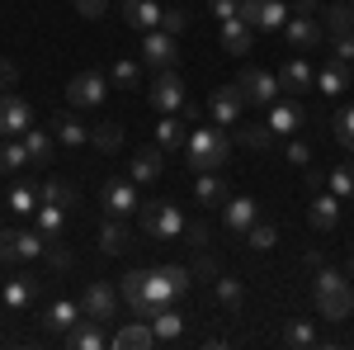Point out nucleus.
<instances>
[{
    "instance_id": "51",
    "label": "nucleus",
    "mask_w": 354,
    "mask_h": 350,
    "mask_svg": "<svg viewBox=\"0 0 354 350\" xmlns=\"http://www.w3.org/2000/svg\"><path fill=\"white\" fill-rule=\"evenodd\" d=\"M283 157H288V166H307V161H312V147H307V142H302V137H293V142H288V152H283Z\"/></svg>"
},
{
    "instance_id": "5",
    "label": "nucleus",
    "mask_w": 354,
    "mask_h": 350,
    "mask_svg": "<svg viewBox=\"0 0 354 350\" xmlns=\"http://www.w3.org/2000/svg\"><path fill=\"white\" fill-rule=\"evenodd\" d=\"M100 204H104V213H109V218L137 213V209H142V199H137V180H133V175H113V180H104Z\"/></svg>"
},
{
    "instance_id": "38",
    "label": "nucleus",
    "mask_w": 354,
    "mask_h": 350,
    "mask_svg": "<svg viewBox=\"0 0 354 350\" xmlns=\"http://www.w3.org/2000/svg\"><path fill=\"white\" fill-rule=\"evenodd\" d=\"M322 15H326V33H330V38L354 33V10H350V5H326Z\"/></svg>"
},
{
    "instance_id": "20",
    "label": "nucleus",
    "mask_w": 354,
    "mask_h": 350,
    "mask_svg": "<svg viewBox=\"0 0 354 350\" xmlns=\"http://www.w3.org/2000/svg\"><path fill=\"white\" fill-rule=\"evenodd\" d=\"M118 294L128 298V308H133L137 317H147V322H151V313H156V308H151V298H147V270H128V274H123V284H118Z\"/></svg>"
},
{
    "instance_id": "11",
    "label": "nucleus",
    "mask_w": 354,
    "mask_h": 350,
    "mask_svg": "<svg viewBox=\"0 0 354 350\" xmlns=\"http://www.w3.org/2000/svg\"><path fill=\"white\" fill-rule=\"evenodd\" d=\"M33 128V109L15 90H0V137H24Z\"/></svg>"
},
{
    "instance_id": "48",
    "label": "nucleus",
    "mask_w": 354,
    "mask_h": 350,
    "mask_svg": "<svg viewBox=\"0 0 354 350\" xmlns=\"http://www.w3.org/2000/svg\"><path fill=\"white\" fill-rule=\"evenodd\" d=\"M180 237L194 246V256H198V251H208V242H213V237H208V222H185V232H180Z\"/></svg>"
},
{
    "instance_id": "39",
    "label": "nucleus",
    "mask_w": 354,
    "mask_h": 350,
    "mask_svg": "<svg viewBox=\"0 0 354 350\" xmlns=\"http://www.w3.org/2000/svg\"><path fill=\"white\" fill-rule=\"evenodd\" d=\"M330 133H335V142L345 147L354 157V105H345V109H335V119H330Z\"/></svg>"
},
{
    "instance_id": "21",
    "label": "nucleus",
    "mask_w": 354,
    "mask_h": 350,
    "mask_svg": "<svg viewBox=\"0 0 354 350\" xmlns=\"http://www.w3.org/2000/svg\"><path fill=\"white\" fill-rule=\"evenodd\" d=\"M0 298H5L10 313H24L28 303L38 298V279H33V274H10V279L0 284Z\"/></svg>"
},
{
    "instance_id": "47",
    "label": "nucleus",
    "mask_w": 354,
    "mask_h": 350,
    "mask_svg": "<svg viewBox=\"0 0 354 350\" xmlns=\"http://www.w3.org/2000/svg\"><path fill=\"white\" fill-rule=\"evenodd\" d=\"M283 346H293V350H302V346H317V331L307 322H293L288 331H283Z\"/></svg>"
},
{
    "instance_id": "35",
    "label": "nucleus",
    "mask_w": 354,
    "mask_h": 350,
    "mask_svg": "<svg viewBox=\"0 0 354 350\" xmlns=\"http://www.w3.org/2000/svg\"><path fill=\"white\" fill-rule=\"evenodd\" d=\"M19 166H28L24 137H5V142H0V175H15Z\"/></svg>"
},
{
    "instance_id": "57",
    "label": "nucleus",
    "mask_w": 354,
    "mask_h": 350,
    "mask_svg": "<svg viewBox=\"0 0 354 350\" xmlns=\"http://www.w3.org/2000/svg\"><path fill=\"white\" fill-rule=\"evenodd\" d=\"M48 261H53V270H71V251L53 246V251H48Z\"/></svg>"
},
{
    "instance_id": "29",
    "label": "nucleus",
    "mask_w": 354,
    "mask_h": 350,
    "mask_svg": "<svg viewBox=\"0 0 354 350\" xmlns=\"http://www.w3.org/2000/svg\"><path fill=\"white\" fill-rule=\"evenodd\" d=\"M53 137L62 142V147H85V142H90V128H85L76 114H57L53 119Z\"/></svg>"
},
{
    "instance_id": "46",
    "label": "nucleus",
    "mask_w": 354,
    "mask_h": 350,
    "mask_svg": "<svg viewBox=\"0 0 354 350\" xmlns=\"http://www.w3.org/2000/svg\"><path fill=\"white\" fill-rule=\"evenodd\" d=\"M274 242H279V227H274V222H255V227L245 232V246H250V251H270Z\"/></svg>"
},
{
    "instance_id": "26",
    "label": "nucleus",
    "mask_w": 354,
    "mask_h": 350,
    "mask_svg": "<svg viewBox=\"0 0 354 350\" xmlns=\"http://www.w3.org/2000/svg\"><path fill=\"white\" fill-rule=\"evenodd\" d=\"M250 43H255V28L245 24L241 15H236V19H222V48H227L232 57H245Z\"/></svg>"
},
{
    "instance_id": "25",
    "label": "nucleus",
    "mask_w": 354,
    "mask_h": 350,
    "mask_svg": "<svg viewBox=\"0 0 354 350\" xmlns=\"http://www.w3.org/2000/svg\"><path fill=\"white\" fill-rule=\"evenodd\" d=\"M81 317H85V313H81V303H71V298H57L53 308L43 313V326H48V331H57V336H66V331L81 322Z\"/></svg>"
},
{
    "instance_id": "42",
    "label": "nucleus",
    "mask_w": 354,
    "mask_h": 350,
    "mask_svg": "<svg viewBox=\"0 0 354 350\" xmlns=\"http://www.w3.org/2000/svg\"><path fill=\"white\" fill-rule=\"evenodd\" d=\"M241 147H250V152H270L274 147V128L270 123H241Z\"/></svg>"
},
{
    "instance_id": "18",
    "label": "nucleus",
    "mask_w": 354,
    "mask_h": 350,
    "mask_svg": "<svg viewBox=\"0 0 354 350\" xmlns=\"http://www.w3.org/2000/svg\"><path fill=\"white\" fill-rule=\"evenodd\" d=\"M161 170H165V147H142V152H133V161H128V175H133L137 185L161 180Z\"/></svg>"
},
{
    "instance_id": "16",
    "label": "nucleus",
    "mask_w": 354,
    "mask_h": 350,
    "mask_svg": "<svg viewBox=\"0 0 354 350\" xmlns=\"http://www.w3.org/2000/svg\"><path fill=\"white\" fill-rule=\"evenodd\" d=\"M222 222H227V232L245 237V232L260 222V204H255L250 194H236V199H227V204H222Z\"/></svg>"
},
{
    "instance_id": "10",
    "label": "nucleus",
    "mask_w": 354,
    "mask_h": 350,
    "mask_svg": "<svg viewBox=\"0 0 354 350\" xmlns=\"http://www.w3.org/2000/svg\"><path fill=\"white\" fill-rule=\"evenodd\" d=\"M283 38H288L293 53H317V48L326 43V24H317V15H288Z\"/></svg>"
},
{
    "instance_id": "7",
    "label": "nucleus",
    "mask_w": 354,
    "mask_h": 350,
    "mask_svg": "<svg viewBox=\"0 0 354 350\" xmlns=\"http://www.w3.org/2000/svg\"><path fill=\"white\" fill-rule=\"evenodd\" d=\"M104 95H109V81L100 71H76L66 81V105L71 109H95V105H104Z\"/></svg>"
},
{
    "instance_id": "54",
    "label": "nucleus",
    "mask_w": 354,
    "mask_h": 350,
    "mask_svg": "<svg viewBox=\"0 0 354 350\" xmlns=\"http://www.w3.org/2000/svg\"><path fill=\"white\" fill-rule=\"evenodd\" d=\"M194 274H198V279H218V261H213L208 251H198V261H194Z\"/></svg>"
},
{
    "instance_id": "36",
    "label": "nucleus",
    "mask_w": 354,
    "mask_h": 350,
    "mask_svg": "<svg viewBox=\"0 0 354 350\" xmlns=\"http://www.w3.org/2000/svg\"><path fill=\"white\" fill-rule=\"evenodd\" d=\"M38 199H43V194L28 185V180H15V185H10V194H5V204H10L15 213H33V209H38Z\"/></svg>"
},
{
    "instance_id": "41",
    "label": "nucleus",
    "mask_w": 354,
    "mask_h": 350,
    "mask_svg": "<svg viewBox=\"0 0 354 350\" xmlns=\"http://www.w3.org/2000/svg\"><path fill=\"white\" fill-rule=\"evenodd\" d=\"M38 194H43V199H48V204H62V209H66V213H71V209H76V204H81V194H76V185H66V180H48V185L38 189Z\"/></svg>"
},
{
    "instance_id": "17",
    "label": "nucleus",
    "mask_w": 354,
    "mask_h": 350,
    "mask_svg": "<svg viewBox=\"0 0 354 350\" xmlns=\"http://www.w3.org/2000/svg\"><path fill=\"white\" fill-rule=\"evenodd\" d=\"M279 90H288V95H307V90H317V71H312V62H307V57H288V62L279 67Z\"/></svg>"
},
{
    "instance_id": "3",
    "label": "nucleus",
    "mask_w": 354,
    "mask_h": 350,
    "mask_svg": "<svg viewBox=\"0 0 354 350\" xmlns=\"http://www.w3.org/2000/svg\"><path fill=\"white\" fill-rule=\"evenodd\" d=\"M194 284V270L185 265H161V270H147V298H151V308L161 313V308H170V303H180V298L189 294ZM151 313V317H156Z\"/></svg>"
},
{
    "instance_id": "8",
    "label": "nucleus",
    "mask_w": 354,
    "mask_h": 350,
    "mask_svg": "<svg viewBox=\"0 0 354 350\" xmlns=\"http://www.w3.org/2000/svg\"><path fill=\"white\" fill-rule=\"evenodd\" d=\"M147 100H151V109H161V114H175V109H185L189 90H185V81H180V71L170 67V71H156V81H151V90H147Z\"/></svg>"
},
{
    "instance_id": "19",
    "label": "nucleus",
    "mask_w": 354,
    "mask_h": 350,
    "mask_svg": "<svg viewBox=\"0 0 354 350\" xmlns=\"http://www.w3.org/2000/svg\"><path fill=\"white\" fill-rule=\"evenodd\" d=\"M194 199H198L203 209H222V204L232 199V189H227V180H222L218 170H198V175H194Z\"/></svg>"
},
{
    "instance_id": "4",
    "label": "nucleus",
    "mask_w": 354,
    "mask_h": 350,
    "mask_svg": "<svg viewBox=\"0 0 354 350\" xmlns=\"http://www.w3.org/2000/svg\"><path fill=\"white\" fill-rule=\"evenodd\" d=\"M142 232L151 237V242H175L180 232H185V213H180V204H170V199H142Z\"/></svg>"
},
{
    "instance_id": "6",
    "label": "nucleus",
    "mask_w": 354,
    "mask_h": 350,
    "mask_svg": "<svg viewBox=\"0 0 354 350\" xmlns=\"http://www.w3.org/2000/svg\"><path fill=\"white\" fill-rule=\"evenodd\" d=\"M118 289H113L109 279H90V289L81 294V313L85 317H95V322H113L118 317Z\"/></svg>"
},
{
    "instance_id": "2",
    "label": "nucleus",
    "mask_w": 354,
    "mask_h": 350,
    "mask_svg": "<svg viewBox=\"0 0 354 350\" xmlns=\"http://www.w3.org/2000/svg\"><path fill=\"white\" fill-rule=\"evenodd\" d=\"M317 308H322V317L326 322H345L354 313V289L345 274H335V270H317Z\"/></svg>"
},
{
    "instance_id": "49",
    "label": "nucleus",
    "mask_w": 354,
    "mask_h": 350,
    "mask_svg": "<svg viewBox=\"0 0 354 350\" xmlns=\"http://www.w3.org/2000/svg\"><path fill=\"white\" fill-rule=\"evenodd\" d=\"M161 28H165V33H185V28H189V10H180V5H175V10H165Z\"/></svg>"
},
{
    "instance_id": "45",
    "label": "nucleus",
    "mask_w": 354,
    "mask_h": 350,
    "mask_svg": "<svg viewBox=\"0 0 354 350\" xmlns=\"http://www.w3.org/2000/svg\"><path fill=\"white\" fill-rule=\"evenodd\" d=\"M109 81L123 85V90H133V85L142 81V67H137V62H128V57H118V62L109 67Z\"/></svg>"
},
{
    "instance_id": "37",
    "label": "nucleus",
    "mask_w": 354,
    "mask_h": 350,
    "mask_svg": "<svg viewBox=\"0 0 354 350\" xmlns=\"http://www.w3.org/2000/svg\"><path fill=\"white\" fill-rule=\"evenodd\" d=\"M48 237L38 232V227H19L15 232V246H19V261H38V256H48Z\"/></svg>"
},
{
    "instance_id": "24",
    "label": "nucleus",
    "mask_w": 354,
    "mask_h": 350,
    "mask_svg": "<svg viewBox=\"0 0 354 350\" xmlns=\"http://www.w3.org/2000/svg\"><path fill=\"white\" fill-rule=\"evenodd\" d=\"M317 90H322V95H330V100H335V95H345V90H350V62L330 57L326 67L317 71Z\"/></svg>"
},
{
    "instance_id": "59",
    "label": "nucleus",
    "mask_w": 354,
    "mask_h": 350,
    "mask_svg": "<svg viewBox=\"0 0 354 350\" xmlns=\"http://www.w3.org/2000/svg\"><path fill=\"white\" fill-rule=\"evenodd\" d=\"M293 10H298V15H317V10H322V0H293Z\"/></svg>"
},
{
    "instance_id": "53",
    "label": "nucleus",
    "mask_w": 354,
    "mask_h": 350,
    "mask_svg": "<svg viewBox=\"0 0 354 350\" xmlns=\"http://www.w3.org/2000/svg\"><path fill=\"white\" fill-rule=\"evenodd\" d=\"M76 15H85V19H100V15H109V0H76Z\"/></svg>"
},
{
    "instance_id": "58",
    "label": "nucleus",
    "mask_w": 354,
    "mask_h": 350,
    "mask_svg": "<svg viewBox=\"0 0 354 350\" xmlns=\"http://www.w3.org/2000/svg\"><path fill=\"white\" fill-rule=\"evenodd\" d=\"M322 185H326V170H307V189L322 194Z\"/></svg>"
},
{
    "instance_id": "22",
    "label": "nucleus",
    "mask_w": 354,
    "mask_h": 350,
    "mask_svg": "<svg viewBox=\"0 0 354 350\" xmlns=\"http://www.w3.org/2000/svg\"><path fill=\"white\" fill-rule=\"evenodd\" d=\"M161 5L156 0H123V19L133 33H151V28H161Z\"/></svg>"
},
{
    "instance_id": "33",
    "label": "nucleus",
    "mask_w": 354,
    "mask_h": 350,
    "mask_svg": "<svg viewBox=\"0 0 354 350\" xmlns=\"http://www.w3.org/2000/svg\"><path fill=\"white\" fill-rule=\"evenodd\" d=\"M38 232L57 242V237L66 232V209H62V204H48V199H43V204H38Z\"/></svg>"
},
{
    "instance_id": "28",
    "label": "nucleus",
    "mask_w": 354,
    "mask_h": 350,
    "mask_svg": "<svg viewBox=\"0 0 354 350\" xmlns=\"http://www.w3.org/2000/svg\"><path fill=\"white\" fill-rule=\"evenodd\" d=\"M109 346H118V350H147V346H161V341H156L151 322H128L123 331H113Z\"/></svg>"
},
{
    "instance_id": "56",
    "label": "nucleus",
    "mask_w": 354,
    "mask_h": 350,
    "mask_svg": "<svg viewBox=\"0 0 354 350\" xmlns=\"http://www.w3.org/2000/svg\"><path fill=\"white\" fill-rule=\"evenodd\" d=\"M330 57H340V62H354V33L335 38V53H330Z\"/></svg>"
},
{
    "instance_id": "12",
    "label": "nucleus",
    "mask_w": 354,
    "mask_h": 350,
    "mask_svg": "<svg viewBox=\"0 0 354 350\" xmlns=\"http://www.w3.org/2000/svg\"><path fill=\"white\" fill-rule=\"evenodd\" d=\"M265 123L274 128V137H293L302 123H307V109H302L298 95H279L270 105V119H265Z\"/></svg>"
},
{
    "instance_id": "1",
    "label": "nucleus",
    "mask_w": 354,
    "mask_h": 350,
    "mask_svg": "<svg viewBox=\"0 0 354 350\" xmlns=\"http://www.w3.org/2000/svg\"><path fill=\"white\" fill-rule=\"evenodd\" d=\"M227 157H232V137L218 128H189V142H185V161L194 166V170H218V166H227Z\"/></svg>"
},
{
    "instance_id": "32",
    "label": "nucleus",
    "mask_w": 354,
    "mask_h": 350,
    "mask_svg": "<svg viewBox=\"0 0 354 350\" xmlns=\"http://www.w3.org/2000/svg\"><path fill=\"white\" fill-rule=\"evenodd\" d=\"M24 147H28V161L33 166H53V133L48 128H28Z\"/></svg>"
},
{
    "instance_id": "31",
    "label": "nucleus",
    "mask_w": 354,
    "mask_h": 350,
    "mask_svg": "<svg viewBox=\"0 0 354 350\" xmlns=\"http://www.w3.org/2000/svg\"><path fill=\"white\" fill-rule=\"evenodd\" d=\"M104 322H95V317H81V322L66 331V346H76V350H100L104 346V331H100Z\"/></svg>"
},
{
    "instance_id": "27",
    "label": "nucleus",
    "mask_w": 354,
    "mask_h": 350,
    "mask_svg": "<svg viewBox=\"0 0 354 350\" xmlns=\"http://www.w3.org/2000/svg\"><path fill=\"white\" fill-rule=\"evenodd\" d=\"M128 246H133L128 222H123V218H104V227H100V251H104V256H123Z\"/></svg>"
},
{
    "instance_id": "15",
    "label": "nucleus",
    "mask_w": 354,
    "mask_h": 350,
    "mask_svg": "<svg viewBox=\"0 0 354 350\" xmlns=\"http://www.w3.org/2000/svg\"><path fill=\"white\" fill-rule=\"evenodd\" d=\"M241 109H245V100H241V85L236 81L218 85L213 100H208V114H213V123H222V128H236L241 123Z\"/></svg>"
},
{
    "instance_id": "30",
    "label": "nucleus",
    "mask_w": 354,
    "mask_h": 350,
    "mask_svg": "<svg viewBox=\"0 0 354 350\" xmlns=\"http://www.w3.org/2000/svg\"><path fill=\"white\" fill-rule=\"evenodd\" d=\"M185 142H189V128H185L175 114H161V123H156V147H165V152H185Z\"/></svg>"
},
{
    "instance_id": "23",
    "label": "nucleus",
    "mask_w": 354,
    "mask_h": 350,
    "mask_svg": "<svg viewBox=\"0 0 354 350\" xmlns=\"http://www.w3.org/2000/svg\"><path fill=\"white\" fill-rule=\"evenodd\" d=\"M307 222L317 227V232H335L340 227V194H317L312 199V209H307Z\"/></svg>"
},
{
    "instance_id": "52",
    "label": "nucleus",
    "mask_w": 354,
    "mask_h": 350,
    "mask_svg": "<svg viewBox=\"0 0 354 350\" xmlns=\"http://www.w3.org/2000/svg\"><path fill=\"white\" fill-rule=\"evenodd\" d=\"M236 10H241V0H208V15L213 19H236Z\"/></svg>"
},
{
    "instance_id": "34",
    "label": "nucleus",
    "mask_w": 354,
    "mask_h": 350,
    "mask_svg": "<svg viewBox=\"0 0 354 350\" xmlns=\"http://www.w3.org/2000/svg\"><path fill=\"white\" fill-rule=\"evenodd\" d=\"M151 331H156V341H180V336H185V317L175 313V303L151 317Z\"/></svg>"
},
{
    "instance_id": "13",
    "label": "nucleus",
    "mask_w": 354,
    "mask_h": 350,
    "mask_svg": "<svg viewBox=\"0 0 354 350\" xmlns=\"http://www.w3.org/2000/svg\"><path fill=\"white\" fill-rule=\"evenodd\" d=\"M175 57H180V48H175V33H165V28L142 33V62H147L151 71H170V67H175Z\"/></svg>"
},
{
    "instance_id": "14",
    "label": "nucleus",
    "mask_w": 354,
    "mask_h": 350,
    "mask_svg": "<svg viewBox=\"0 0 354 350\" xmlns=\"http://www.w3.org/2000/svg\"><path fill=\"white\" fill-rule=\"evenodd\" d=\"M236 15H241L250 28H270V33L288 24V5H283V0H241Z\"/></svg>"
},
{
    "instance_id": "43",
    "label": "nucleus",
    "mask_w": 354,
    "mask_h": 350,
    "mask_svg": "<svg viewBox=\"0 0 354 350\" xmlns=\"http://www.w3.org/2000/svg\"><path fill=\"white\" fill-rule=\"evenodd\" d=\"M218 303H222V308H232V313H241L245 284H241V279H232V274H218Z\"/></svg>"
},
{
    "instance_id": "60",
    "label": "nucleus",
    "mask_w": 354,
    "mask_h": 350,
    "mask_svg": "<svg viewBox=\"0 0 354 350\" xmlns=\"http://www.w3.org/2000/svg\"><path fill=\"white\" fill-rule=\"evenodd\" d=\"M350 10H354V0H350Z\"/></svg>"
},
{
    "instance_id": "40",
    "label": "nucleus",
    "mask_w": 354,
    "mask_h": 350,
    "mask_svg": "<svg viewBox=\"0 0 354 350\" xmlns=\"http://www.w3.org/2000/svg\"><path fill=\"white\" fill-rule=\"evenodd\" d=\"M326 185L330 194H340V199H354V161H340L326 170Z\"/></svg>"
},
{
    "instance_id": "44",
    "label": "nucleus",
    "mask_w": 354,
    "mask_h": 350,
    "mask_svg": "<svg viewBox=\"0 0 354 350\" xmlns=\"http://www.w3.org/2000/svg\"><path fill=\"white\" fill-rule=\"evenodd\" d=\"M90 142H95L100 152H118V147H123V123H100V128H90Z\"/></svg>"
},
{
    "instance_id": "55",
    "label": "nucleus",
    "mask_w": 354,
    "mask_h": 350,
    "mask_svg": "<svg viewBox=\"0 0 354 350\" xmlns=\"http://www.w3.org/2000/svg\"><path fill=\"white\" fill-rule=\"evenodd\" d=\"M15 81H19V67H15L10 57H0V90H10Z\"/></svg>"
},
{
    "instance_id": "9",
    "label": "nucleus",
    "mask_w": 354,
    "mask_h": 350,
    "mask_svg": "<svg viewBox=\"0 0 354 350\" xmlns=\"http://www.w3.org/2000/svg\"><path fill=\"white\" fill-rule=\"evenodd\" d=\"M241 100L245 105H265L270 109L274 100H279V76L274 71H265V67H241Z\"/></svg>"
},
{
    "instance_id": "50",
    "label": "nucleus",
    "mask_w": 354,
    "mask_h": 350,
    "mask_svg": "<svg viewBox=\"0 0 354 350\" xmlns=\"http://www.w3.org/2000/svg\"><path fill=\"white\" fill-rule=\"evenodd\" d=\"M19 246H15V227H0V265H15Z\"/></svg>"
}]
</instances>
